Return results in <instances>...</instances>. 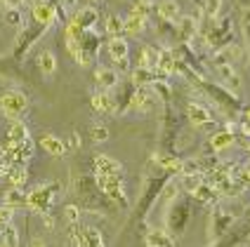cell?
Instances as JSON below:
<instances>
[{
	"label": "cell",
	"instance_id": "6da1fadb",
	"mask_svg": "<svg viewBox=\"0 0 250 247\" xmlns=\"http://www.w3.org/2000/svg\"><path fill=\"white\" fill-rule=\"evenodd\" d=\"M28 111V96L21 90H7L0 95V113L10 120H21Z\"/></svg>",
	"mask_w": 250,
	"mask_h": 247
},
{
	"label": "cell",
	"instance_id": "7a4b0ae2",
	"mask_svg": "<svg viewBox=\"0 0 250 247\" xmlns=\"http://www.w3.org/2000/svg\"><path fill=\"white\" fill-rule=\"evenodd\" d=\"M31 139H24V141H5L2 146V165L5 170L12 167V165H24L31 158Z\"/></svg>",
	"mask_w": 250,
	"mask_h": 247
},
{
	"label": "cell",
	"instance_id": "3957f363",
	"mask_svg": "<svg viewBox=\"0 0 250 247\" xmlns=\"http://www.w3.org/2000/svg\"><path fill=\"white\" fill-rule=\"evenodd\" d=\"M55 193H57L55 184H50V186H36L31 193H26V207L45 214L50 209V205H52V200H55Z\"/></svg>",
	"mask_w": 250,
	"mask_h": 247
},
{
	"label": "cell",
	"instance_id": "277c9868",
	"mask_svg": "<svg viewBox=\"0 0 250 247\" xmlns=\"http://www.w3.org/2000/svg\"><path fill=\"white\" fill-rule=\"evenodd\" d=\"M71 245L73 247H104V238L97 228L92 226H78V224H71Z\"/></svg>",
	"mask_w": 250,
	"mask_h": 247
},
{
	"label": "cell",
	"instance_id": "5b68a950",
	"mask_svg": "<svg viewBox=\"0 0 250 247\" xmlns=\"http://www.w3.org/2000/svg\"><path fill=\"white\" fill-rule=\"evenodd\" d=\"M97 186L102 189V193H104L106 198H111L113 203L127 205V193H125L123 179H118V177H102V174H97Z\"/></svg>",
	"mask_w": 250,
	"mask_h": 247
},
{
	"label": "cell",
	"instance_id": "8992f818",
	"mask_svg": "<svg viewBox=\"0 0 250 247\" xmlns=\"http://www.w3.org/2000/svg\"><path fill=\"white\" fill-rule=\"evenodd\" d=\"M95 174L123 179V165L118 163L116 158H111V155H104V153H99V155H95Z\"/></svg>",
	"mask_w": 250,
	"mask_h": 247
},
{
	"label": "cell",
	"instance_id": "52a82bcc",
	"mask_svg": "<svg viewBox=\"0 0 250 247\" xmlns=\"http://www.w3.org/2000/svg\"><path fill=\"white\" fill-rule=\"evenodd\" d=\"M90 104H92V109L97 111V113H104V115H116V111H118V101H116V96L111 92H97V95H92L90 99Z\"/></svg>",
	"mask_w": 250,
	"mask_h": 247
},
{
	"label": "cell",
	"instance_id": "ba28073f",
	"mask_svg": "<svg viewBox=\"0 0 250 247\" xmlns=\"http://www.w3.org/2000/svg\"><path fill=\"white\" fill-rule=\"evenodd\" d=\"M187 115H189V123L194 125V127H206V125H210V120H212V113H210L206 106L196 104V101H191V104L187 106Z\"/></svg>",
	"mask_w": 250,
	"mask_h": 247
},
{
	"label": "cell",
	"instance_id": "9c48e42d",
	"mask_svg": "<svg viewBox=\"0 0 250 247\" xmlns=\"http://www.w3.org/2000/svg\"><path fill=\"white\" fill-rule=\"evenodd\" d=\"M95 80H97V85L102 87V90L111 92L113 87L118 85V80H121V76H118V71L109 69V66H99V69L95 71Z\"/></svg>",
	"mask_w": 250,
	"mask_h": 247
},
{
	"label": "cell",
	"instance_id": "30bf717a",
	"mask_svg": "<svg viewBox=\"0 0 250 247\" xmlns=\"http://www.w3.org/2000/svg\"><path fill=\"white\" fill-rule=\"evenodd\" d=\"M153 96L144 90V87H137V92L132 95V99H130V106L127 109L130 111H137V113H146V111L153 109Z\"/></svg>",
	"mask_w": 250,
	"mask_h": 247
},
{
	"label": "cell",
	"instance_id": "8fae6325",
	"mask_svg": "<svg viewBox=\"0 0 250 247\" xmlns=\"http://www.w3.org/2000/svg\"><path fill=\"white\" fill-rule=\"evenodd\" d=\"M31 12H33V19H36L38 24H42V26L55 24V19H57V10L50 2H36Z\"/></svg>",
	"mask_w": 250,
	"mask_h": 247
},
{
	"label": "cell",
	"instance_id": "7c38bea8",
	"mask_svg": "<svg viewBox=\"0 0 250 247\" xmlns=\"http://www.w3.org/2000/svg\"><path fill=\"white\" fill-rule=\"evenodd\" d=\"M144 26H146V17L135 12V10L123 19V33H127V36H139L144 31Z\"/></svg>",
	"mask_w": 250,
	"mask_h": 247
},
{
	"label": "cell",
	"instance_id": "4fadbf2b",
	"mask_svg": "<svg viewBox=\"0 0 250 247\" xmlns=\"http://www.w3.org/2000/svg\"><path fill=\"white\" fill-rule=\"evenodd\" d=\"M41 149L45 153H50V155L59 158V155L66 153V144H64L59 137H55V134H42L41 137Z\"/></svg>",
	"mask_w": 250,
	"mask_h": 247
},
{
	"label": "cell",
	"instance_id": "5bb4252c",
	"mask_svg": "<svg viewBox=\"0 0 250 247\" xmlns=\"http://www.w3.org/2000/svg\"><path fill=\"white\" fill-rule=\"evenodd\" d=\"M36 66L41 71L42 76H52L57 71V57L55 52H50V50H42L41 55L36 57Z\"/></svg>",
	"mask_w": 250,
	"mask_h": 247
},
{
	"label": "cell",
	"instance_id": "9a60e30c",
	"mask_svg": "<svg viewBox=\"0 0 250 247\" xmlns=\"http://www.w3.org/2000/svg\"><path fill=\"white\" fill-rule=\"evenodd\" d=\"M144 243H146V247H172V238L163 228H151L144 238Z\"/></svg>",
	"mask_w": 250,
	"mask_h": 247
},
{
	"label": "cell",
	"instance_id": "2e32d148",
	"mask_svg": "<svg viewBox=\"0 0 250 247\" xmlns=\"http://www.w3.org/2000/svg\"><path fill=\"white\" fill-rule=\"evenodd\" d=\"M106 50H109V57H111L113 61H118V59H127V52H130V45L125 38H111L109 45H106Z\"/></svg>",
	"mask_w": 250,
	"mask_h": 247
},
{
	"label": "cell",
	"instance_id": "e0dca14e",
	"mask_svg": "<svg viewBox=\"0 0 250 247\" xmlns=\"http://www.w3.org/2000/svg\"><path fill=\"white\" fill-rule=\"evenodd\" d=\"M158 55L161 52H156L153 47H142V52H139V61H137V69H146V71H153L158 69Z\"/></svg>",
	"mask_w": 250,
	"mask_h": 247
},
{
	"label": "cell",
	"instance_id": "ac0fdd59",
	"mask_svg": "<svg viewBox=\"0 0 250 247\" xmlns=\"http://www.w3.org/2000/svg\"><path fill=\"white\" fill-rule=\"evenodd\" d=\"M158 14H161V19H166V21L180 19V2H177V0H161V2H158Z\"/></svg>",
	"mask_w": 250,
	"mask_h": 247
},
{
	"label": "cell",
	"instance_id": "d6986e66",
	"mask_svg": "<svg viewBox=\"0 0 250 247\" xmlns=\"http://www.w3.org/2000/svg\"><path fill=\"white\" fill-rule=\"evenodd\" d=\"M73 21L83 28V31H90V28H95V24H97V10H95V7H83L81 12L76 14Z\"/></svg>",
	"mask_w": 250,
	"mask_h": 247
},
{
	"label": "cell",
	"instance_id": "ffe728a7",
	"mask_svg": "<svg viewBox=\"0 0 250 247\" xmlns=\"http://www.w3.org/2000/svg\"><path fill=\"white\" fill-rule=\"evenodd\" d=\"M210 146H212L215 153L227 151V149L234 146V134H231V132H215V134L210 137Z\"/></svg>",
	"mask_w": 250,
	"mask_h": 247
},
{
	"label": "cell",
	"instance_id": "44dd1931",
	"mask_svg": "<svg viewBox=\"0 0 250 247\" xmlns=\"http://www.w3.org/2000/svg\"><path fill=\"white\" fill-rule=\"evenodd\" d=\"M7 177H10V181H12L14 189H21L24 184H26L28 179V172L24 165H12V167H7Z\"/></svg>",
	"mask_w": 250,
	"mask_h": 247
},
{
	"label": "cell",
	"instance_id": "7402d4cb",
	"mask_svg": "<svg viewBox=\"0 0 250 247\" xmlns=\"http://www.w3.org/2000/svg\"><path fill=\"white\" fill-rule=\"evenodd\" d=\"M158 71H161L163 76H172V73H175V55H172L170 50L158 55Z\"/></svg>",
	"mask_w": 250,
	"mask_h": 247
},
{
	"label": "cell",
	"instance_id": "603a6c76",
	"mask_svg": "<svg viewBox=\"0 0 250 247\" xmlns=\"http://www.w3.org/2000/svg\"><path fill=\"white\" fill-rule=\"evenodd\" d=\"M7 139L10 141H24V139H28V127L21 120H12L10 130H7Z\"/></svg>",
	"mask_w": 250,
	"mask_h": 247
},
{
	"label": "cell",
	"instance_id": "cb8c5ba5",
	"mask_svg": "<svg viewBox=\"0 0 250 247\" xmlns=\"http://www.w3.org/2000/svg\"><path fill=\"white\" fill-rule=\"evenodd\" d=\"M0 243H2V247L19 245V233H17V228H14L12 224H7L5 228H0Z\"/></svg>",
	"mask_w": 250,
	"mask_h": 247
},
{
	"label": "cell",
	"instance_id": "d4e9b609",
	"mask_svg": "<svg viewBox=\"0 0 250 247\" xmlns=\"http://www.w3.org/2000/svg\"><path fill=\"white\" fill-rule=\"evenodd\" d=\"M196 33V21L194 17H182L180 19V38L182 40H191Z\"/></svg>",
	"mask_w": 250,
	"mask_h": 247
},
{
	"label": "cell",
	"instance_id": "484cf974",
	"mask_svg": "<svg viewBox=\"0 0 250 247\" xmlns=\"http://www.w3.org/2000/svg\"><path fill=\"white\" fill-rule=\"evenodd\" d=\"M106 33H109L111 38H118V36L123 33V19L116 17V14H109V17H106Z\"/></svg>",
	"mask_w": 250,
	"mask_h": 247
},
{
	"label": "cell",
	"instance_id": "4316f807",
	"mask_svg": "<svg viewBox=\"0 0 250 247\" xmlns=\"http://www.w3.org/2000/svg\"><path fill=\"white\" fill-rule=\"evenodd\" d=\"M90 139H92L95 144H104V141L109 139V130H106V125L92 123V127H90Z\"/></svg>",
	"mask_w": 250,
	"mask_h": 247
},
{
	"label": "cell",
	"instance_id": "83f0119b",
	"mask_svg": "<svg viewBox=\"0 0 250 247\" xmlns=\"http://www.w3.org/2000/svg\"><path fill=\"white\" fill-rule=\"evenodd\" d=\"M201 184H203V174H201V172H194V174H184V177H182V186H184V189H187L189 193H194L196 189L201 186Z\"/></svg>",
	"mask_w": 250,
	"mask_h": 247
},
{
	"label": "cell",
	"instance_id": "f1b7e54d",
	"mask_svg": "<svg viewBox=\"0 0 250 247\" xmlns=\"http://www.w3.org/2000/svg\"><path fill=\"white\" fill-rule=\"evenodd\" d=\"M2 203L10 207H17V205H24L26 203V195L21 193V189H12L10 193H5V198H2Z\"/></svg>",
	"mask_w": 250,
	"mask_h": 247
},
{
	"label": "cell",
	"instance_id": "f546056e",
	"mask_svg": "<svg viewBox=\"0 0 250 247\" xmlns=\"http://www.w3.org/2000/svg\"><path fill=\"white\" fill-rule=\"evenodd\" d=\"M215 186H208V184H201L198 189L194 191V198H198L201 203H212V198H215Z\"/></svg>",
	"mask_w": 250,
	"mask_h": 247
},
{
	"label": "cell",
	"instance_id": "4dcf8cb0",
	"mask_svg": "<svg viewBox=\"0 0 250 247\" xmlns=\"http://www.w3.org/2000/svg\"><path fill=\"white\" fill-rule=\"evenodd\" d=\"M132 82H135L137 87H146V85H153V76H151V71H146V69H137L135 73H132Z\"/></svg>",
	"mask_w": 250,
	"mask_h": 247
},
{
	"label": "cell",
	"instance_id": "1f68e13d",
	"mask_svg": "<svg viewBox=\"0 0 250 247\" xmlns=\"http://www.w3.org/2000/svg\"><path fill=\"white\" fill-rule=\"evenodd\" d=\"M156 160L161 163L163 170H170V172H182V160L177 158H167V155H156Z\"/></svg>",
	"mask_w": 250,
	"mask_h": 247
},
{
	"label": "cell",
	"instance_id": "d6a6232c",
	"mask_svg": "<svg viewBox=\"0 0 250 247\" xmlns=\"http://www.w3.org/2000/svg\"><path fill=\"white\" fill-rule=\"evenodd\" d=\"M5 21L10 26H21V10L19 7H5Z\"/></svg>",
	"mask_w": 250,
	"mask_h": 247
},
{
	"label": "cell",
	"instance_id": "836d02e7",
	"mask_svg": "<svg viewBox=\"0 0 250 247\" xmlns=\"http://www.w3.org/2000/svg\"><path fill=\"white\" fill-rule=\"evenodd\" d=\"M12 209L14 207H10V205H0V228H5L7 224H10V219H12Z\"/></svg>",
	"mask_w": 250,
	"mask_h": 247
},
{
	"label": "cell",
	"instance_id": "e575fe53",
	"mask_svg": "<svg viewBox=\"0 0 250 247\" xmlns=\"http://www.w3.org/2000/svg\"><path fill=\"white\" fill-rule=\"evenodd\" d=\"M220 7H222V0H206V14L212 19L220 14Z\"/></svg>",
	"mask_w": 250,
	"mask_h": 247
},
{
	"label": "cell",
	"instance_id": "d590c367",
	"mask_svg": "<svg viewBox=\"0 0 250 247\" xmlns=\"http://www.w3.org/2000/svg\"><path fill=\"white\" fill-rule=\"evenodd\" d=\"M132 10L139 14H144V17H149V12H151V2H149V0H137Z\"/></svg>",
	"mask_w": 250,
	"mask_h": 247
},
{
	"label": "cell",
	"instance_id": "8d00e7d4",
	"mask_svg": "<svg viewBox=\"0 0 250 247\" xmlns=\"http://www.w3.org/2000/svg\"><path fill=\"white\" fill-rule=\"evenodd\" d=\"M66 221H69V224H78V221H81V209L73 205L66 207Z\"/></svg>",
	"mask_w": 250,
	"mask_h": 247
},
{
	"label": "cell",
	"instance_id": "74e56055",
	"mask_svg": "<svg viewBox=\"0 0 250 247\" xmlns=\"http://www.w3.org/2000/svg\"><path fill=\"white\" fill-rule=\"evenodd\" d=\"M172 195H177V189H175L172 184H167V186H166V193H163V200H172Z\"/></svg>",
	"mask_w": 250,
	"mask_h": 247
},
{
	"label": "cell",
	"instance_id": "f35d334b",
	"mask_svg": "<svg viewBox=\"0 0 250 247\" xmlns=\"http://www.w3.org/2000/svg\"><path fill=\"white\" fill-rule=\"evenodd\" d=\"M69 146H71V149H78V146H81V137H78V132H71Z\"/></svg>",
	"mask_w": 250,
	"mask_h": 247
},
{
	"label": "cell",
	"instance_id": "ab89813d",
	"mask_svg": "<svg viewBox=\"0 0 250 247\" xmlns=\"http://www.w3.org/2000/svg\"><path fill=\"white\" fill-rule=\"evenodd\" d=\"M62 7H64V10H73V7H76V0H64Z\"/></svg>",
	"mask_w": 250,
	"mask_h": 247
},
{
	"label": "cell",
	"instance_id": "60d3db41",
	"mask_svg": "<svg viewBox=\"0 0 250 247\" xmlns=\"http://www.w3.org/2000/svg\"><path fill=\"white\" fill-rule=\"evenodd\" d=\"M5 7H19V0H2Z\"/></svg>",
	"mask_w": 250,
	"mask_h": 247
},
{
	"label": "cell",
	"instance_id": "b9f144b4",
	"mask_svg": "<svg viewBox=\"0 0 250 247\" xmlns=\"http://www.w3.org/2000/svg\"><path fill=\"white\" fill-rule=\"evenodd\" d=\"M31 247H45V240H41V238H33V240H31Z\"/></svg>",
	"mask_w": 250,
	"mask_h": 247
},
{
	"label": "cell",
	"instance_id": "7bdbcfd3",
	"mask_svg": "<svg viewBox=\"0 0 250 247\" xmlns=\"http://www.w3.org/2000/svg\"><path fill=\"white\" fill-rule=\"evenodd\" d=\"M116 64H118V69L121 71H127V59H118Z\"/></svg>",
	"mask_w": 250,
	"mask_h": 247
},
{
	"label": "cell",
	"instance_id": "ee69618b",
	"mask_svg": "<svg viewBox=\"0 0 250 247\" xmlns=\"http://www.w3.org/2000/svg\"><path fill=\"white\" fill-rule=\"evenodd\" d=\"M243 17H246V21H250V10H243Z\"/></svg>",
	"mask_w": 250,
	"mask_h": 247
},
{
	"label": "cell",
	"instance_id": "f6af8a7d",
	"mask_svg": "<svg viewBox=\"0 0 250 247\" xmlns=\"http://www.w3.org/2000/svg\"><path fill=\"white\" fill-rule=\"evenodd\" d=\"M248 177H250V165H248Z\"/></svg>",
	"mask_w": 250,
	"mask_h": 247
},
{
	"label": "cell",
	"instance_id": "bcb514c9",
	"mask_svg": "<svg viewBox=\"0 0 250 247\" xmlns=\"http://www.w3.org/2000/svg\"><path fill=\"white\" fill-rule=\"evenodd\" d=\"M92 2H95V0H92Z\"/></svg>",
	"mask_w": 250,
	"mask_h": 247
}]
</instances>
